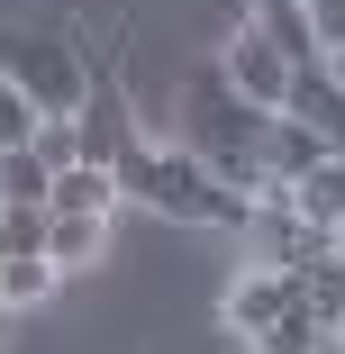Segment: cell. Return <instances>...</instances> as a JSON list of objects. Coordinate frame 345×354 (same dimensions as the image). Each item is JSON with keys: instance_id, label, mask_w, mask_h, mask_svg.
Returning <instances> with one entry per match:
<instances>
[{"instance_id": "cell-1", "label": "cell", "mask_w": 345, "mask_h": 354, "mask_svg": "<svg viewBox=\"0 0 345 354\" xmlns=\"http://www.w3.org/2000/svg\"><path fill=\"white\" fill-rule=\"evenodd\" d=\"M109 173H118V200H146L155 218H182V227H227V236H245V218H254V200H245L236 182H218L191 146H146V136H136Z\"/></svg>"}, {"instance_id": "cell-2", "label": "cell", "mask_w": 345, "mask_h": 354, "mask_svg": "<svg viewBox=\"0 0 345 354\" xmlns=\"http://www.w3.org/2000/svg\"><path fill=\"white\" fill-rule=\"evenodd\" d=\"M263 127H272V109L236 100L227 82H191L182 91V146L209 164L218 182H236L245 200L263 191Z\"/></svg>"}, {"instance_id": "cell-3", "label": "cell", "mask_w": 345, "mask_h": 354, "mask_svg": "<svg viewBox=\"0 0 345 354\" xmlns=\"http://www.w3.org/2000/svg\"><path fill=\"white\" fill-rule=\"evenodd\" d=\"M0 73L28 91L37 118H73V109L91 100V64L64 46V37H46V28H19L10 46H0Z\"/></svg>"}, {"instance_id": "cell-4", "label": "cell", "mask_w": 345, "mask_h": 354, "mask_svg": "<svg viewBox=\"0 0 345 354\" xmlns=\"http://www.w3.org/2000/svg\"><path fill=\"white\" fill-rule=\"evenodd\" d=\"M245 245H254V272H309V263H318V254L336 245V227L300 218V200H291V191H254Z\"/></svg>"}, {"instance_id": "cell-5", "label": "cell", "mask_w": 345, "mask_h": 354, "mask_svg": "<svg viewBox=\"0 0 345 354\" xmlns=\"http://www.w3.org/2000/svg\"><path fill=\"white\" fill-rule=\"evenodd\" d=\"M218 82H227L236 100H254V109H282V100H291V55L272 46L263 28H236L227 55H218Z\"/></svg>"}, {"instance_id": "cell-6", "label": "cell", "mask_w": 345, "mask_h": 354, "mask_svg": "<svg viewBox=\"0 0 345 354\" xmlns=\"http://www.w3.org/2000/svg\"><path fill=\"white\" fill-rule=\"evenodd\" d=\"M336 146L309 127V118H291V109H272V127H263V191H300L318 164H327Z\"/></svg>"}, {"instance_id": "cell-7", "label": "cell", "mask_w": 345, "mask_h": 354, "mask_svg": "<svg viewBox=\"0 0 345 354\" xmlns=\"http://www.w3.org/2000/svg\"><path fill=\"white\" fill-rule=\"evenodd\" d=\"M291 309H300V272H245L236 291H227V327H236L245 345H263Z\"/></svg>"}, {"instance_id": "cell-8", "label": "cell", "mask_w": 345, "mask_h": 354, "mask_svg": "<svg viewBox=\"0 0 345 354\" xmlns=\"http://www.w3.org/2000/svg\"><path fill=\"white\" fill-rule=\"evenodd\" d=\"M73 136H82V164H118V155L136 146V118L118 109V91H109V82H91V100L73 109Z\"/></svg>"}, {"instance_id": "cell-9", "label": "cell", "mask_w": 345, "mask_h": 354, "mask_svg": "<svg viewBox=\"0 0 345 354\" xmlns=\"http://www.w3.org/2000/svg\"><path fill=\"white\" fill-rule=\"evenodd\" d=\"M245 28H263L272 46H282V55H291V73L327 64V46H318V28H309V10H300V0H245Z\"/></svg>"}, {"instance_id": "cell-10", "label": "cell", "mask_w": 345, "mask_h": 354, "mask_svg": "<svg viewBox=\"0 0 345 354\" xmlns=\"http://www.w3.org/2000/svg\"><path fill=\"white\" fill-rule=\"evenodd\" d=\"M291 118H309L318 136H327V146L345 155V82L327 73V64H309V73H291V100H282Z\"/></svg>"}, {"instance_id": "cell-11", "label": "cell", "mask_w": 345, "mask_h": 354, "mask_svg": "<svg viewBox=\"0 0 345 354\" xmlns=\"http://www.w3.org/2000/svg\"><path fill=\"white\" fill-rule=\"evenodd\" d=\"M46 209H55V218H100V227H109V209H118V173H109V164H64Z\"/></svg>"}, {"instance_id": "cell-12", "label": "cell", "mask_w": 345, "mask_h": 354, "mask_svg": "<svg viewBox=\"0 0 345 354\" xmlns=\"http://www.w3.org/2000/svg\"><path fill=\"white\" fill-rule=\"evenodd\" d=\"M300 309H309V318H318L327 336L345 327V245H327V254H318V263L300 272Z\"/></svg>"}, {"instance_id": "cell-13", "label": "cell", "mask_w": 345, "mask_h": 354, "mask_svg": "<svg viewBox=\"0 0 345 354\" xmlns=\"http://www.w3.org/2000/svg\"><path fill=\"white\" fill-rule=\"evenodd\" d=\"M100 245H109L100 218H55V209H46V263H55V272H82Z\"/></svg>"}, {"instance_id": "cell-14", "label": "cell", "mask_w": 345, "mask_h": 354, "mask_svg": "<svg viewBox=\"0 0 345 354\" xmlns=\"http://www.w3.org/2000/svg\"><path fill=\"white\" fill-rule=\"evenodd\" d=\"M46 200H55V164L46 155H28V146L0 155V209H46Z\"/></svg>"}, {"instance_id": "cell-15", "label": "cell", "mask_w": 345, "mask_h": 354, "mask_svg": "<svg viewBox=\"0 0 345 354\" xmlns=\"http://www.w3.org/2000/svg\"><path fill=\"white\" fill-rule=\"evenodd\" d=\"M291 200H300V218L336 227V218H345V155H327V164H318V173H309V182L291 191Z\"/></svg>"}, {"instance_id": "cell-16", "label": "cell", "mask_w": 345, "mask_h": 354, "mask_svg": "<svg viewBox=\"0 0 345 354\" xmlns=\"http://www.w3.org/2000/svg\"><path fill=\"white\" fill-rule=\"evenodd\" d=\"M46 254V209H0V263Z\"/></svg>"}, {"instance_id": "cell-17", "label": "cell", "mask_w": 345, "mask_h": 354, "mask_svg": "<svg viewBox=\"0 0 345 354\" xmlns=\"http://www.w3.org/2000/svg\"><path fill=\"white\" fill-rule=\"evenodd\" d=\"M37 127H46V118L28 109V91H19L10 73H0V155H19V146H28V136H37Z\"/></svg>"}, {"instance_id": "cell-18", "label": "cell", "mask_w": 345, "mask_h": 354, "mask_svg": "<svg viewBox=\"0 0 345 354\" xmlns=\"http://www.w3.org/2000/svg\"><path fill=\"white\" fill-rule=\"evenodd\" d=\"M318 345H336V336H327V327H318L309 309H291V318H282V327H272V336H263L254 354H318Z\"/></svg>"}, {"instance_id": "cell-19", "label": "cell", "mask_w": 345, "mask_h": 354, "mask_svg": "<svg viewBox=\"0 0 345 354\" xmlns=\"http://www.w3.org/2000/svg\"><path fill=\"white\" fill-rule=\"evenodd\" d=\"M55 281H64V272H55L46 254H28V263H10V309H37V300L55 291Z\"/></svg>"}, {"instance_id": "cell-20", "label": "cell", "mask_w": 345, "mask_h": 354, "mask_svg": "<svg viewBox=\"0 0 345 354\" xmlns=\"http://www.w3.org/2000/svg\"><path fill=\"white\" fill-rule=\"evenodd\" d=\"M28 155H46L55 173H64V164H82V136H73V118H46V127L28 136Z\"/></svg>"}, {"instance_id": "cell-21", "label": "cell", "mask_w": 345, "mask_h": 354, "mask_svg": "<svg viewBox=\"0 0 345 354\" xmlns=\"http://www.w3.org/2000/svg\"><path fill=\"white\" fill-rule=\"evenodd\" d=\"M300 10H309V28H318V46L336 55V46H345V0H300Z\"/></svg>"}, {"instance_id": "cell-22", "label": "cell", "mask_w": 345, "mask_h": 354, "mask_svg": "<svg viewBox=\"0 0 345 354\" xmlns=\"http://www.w3.org/2000/svg\"><path fill=\"white\" fill-rule=\"evenodd\" d=\"M327 73H336V82H345V46H336V55H327Z\"/></svg>"}, {"instance_id": "cell-23", "label": "cell", "mask_w": 345, "mask_h": 354, "mask_svg": "<svg viewBox=\"0 0 345 354\" xmlns=\"http://www.w3.org/2000/svg\"><path fill=\"white\" fill-rule=\"evenodd\" d=\"M0 309H10V263H0Z\"/></svg>"}, {"instance_id": "cell-24", "label": "cell", "mask_w": 345, "mask_h": 354, "mask_svg": "<svg viewBox=\"0 0 345 354\" xmlns=\"http://www.w3.org/2000/svg\"><path fill=\"white\" fill-rule=\"evenodd\" d=\"M336 345H345V327H336Z\"/></svg>"}]
</instances>
